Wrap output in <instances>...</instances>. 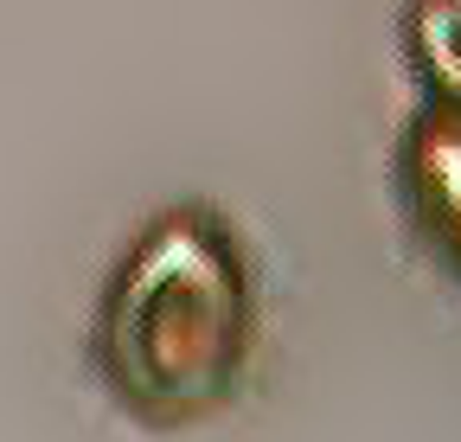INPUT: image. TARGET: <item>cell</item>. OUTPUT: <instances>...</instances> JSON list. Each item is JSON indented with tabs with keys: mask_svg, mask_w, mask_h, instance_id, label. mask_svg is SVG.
Masks as SVG:
<instances>
[{
	"mask_svg": "<svg viewBox=\"0 0 461 442\" xmlns=\"http://www.w3.org/2000/svg\"><path fill=\"white\" fill-rule=\"evenodd\" d=\"M391 186L417 250L461 289V109L448 103L411 109L391 160Z\"/></svg>",
	"mask_w": 461,
	"mask_h": 442,
	"instance_id": "cell-2",
	"label": "cell"
},
{
	"mask_svg": "<svg viewBox=\"0 0 461 442\" xmlns=\"http://www.w3.org/2000/svg\"><path fill=\"white\" fill-rule=\"evenodd\" d=\"M403 59L423 84V103L461 109V0H411L403 7Z\"/></svg>",
	"mask_w": 461,
	"mask_h": 442,
	"instance_id": "cell-3",
	"label": "cell"
},
{
	"mask_svg": "<svg viewBox=\"0 0 461 442\" xmlns=\"http://www.w3.org/2000/svg\"><path fill=\"white\" fill-rule=\"evenodd\" d=\"M257 347V283L238 231L199 199L154 212L115 257L90 359L141 429H186L230 404Z\"/></svg>",
	"mask_w": 461,
	"mask_h": 442,
	"instance_id": "cell-1",
	"label": "cell"
}]
</instances>
